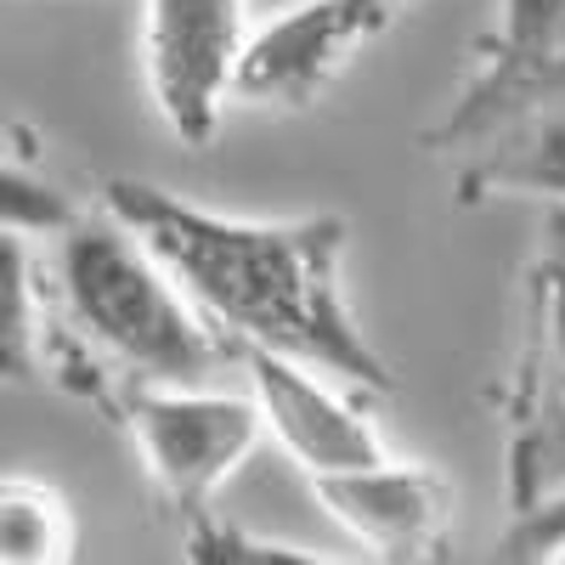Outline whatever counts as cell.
Returning <instances> with one entry per match:
<instances>
[{
  "label": "cell",
  "instance_id": "1",
  "mask_svg": "<svg viewBox=\"0 0 565 565\" xmlns=\"http://www.w3.org/2000/svg\"><path fill=\"white\" fill-rule=\"evenodd\" d=\"M103 210L153 249L226 351L260 345L351 391H396L345 295V215H226L136 175L103 181Z\"/></svg>",
  "mask_w": 565,
  "mask_h": 565
},
{
  "label": "cell",
  "instance_id": "2",
  "mask_svg": "<svg viewBox=\"0 0 565 565\" xmlns=\"http://www.w3.org/2000/svg\"><path fill=\"white\" fill-rule=\"evenodd\" d=\"M52 255L63 328L45 334V373L108 407L119 385H204L226 356V340L181 295L153 249L108 210L74 215Z\"/></svg>",
  "mask_w": 565,
  "mask_h": 565
},
{
  "label": "cell",
  "instance_id": "3",
  "mask_svg": "<svg viewBox=\"0 0 565 565\" xmlns=\"http://www.w3.org/2000/svg\"><path fill=\"white\" fill-rule=\"evenodd\" d=\"M509 514L565 487V204H543L521 271V340L492 396Z\"/></svg>",
  "mask_w": 565,
  "mask_h": 565
},
{
  "label": "cell",
  "instance_id": "4",
  "mask_svg": "<svg viewBox=\"0 0 565 565\" xmlns=\"http://www.w3.org/2000/svg\"><path fill=\"white\" fill-rule=\"evenodd\" d=\"M141 476L153 481L159 503L186 521V514L215 509V492L238 476L244 458L260 447V413L249 391H215L204 385H119L103 407Z\"/></svg>",
  "mask_w": 565,
  "mask_h": 565
},
{
  "label": "cell",
  "instance_id": "5",
  "mask_svg": "<svg viewBox=\"0 0 565 565\" xmlns=\"http://www.w3.org/2000/svg\"><path fill=\"white\" fill-rule=\"evenodd\" d=\"M543 108H565V0H498V23L476 45V68L418 141L424 153L458 159Z\"/></svg>",
  "mask_w": 565,
  "mask_h": 565
},
{
  "label": "cell",
  "instance_id": "6",
  "mask_svg": "<svg viewBox=\"0 0 565 565\" xmlns=\"http://www.w3.org/2000/svg\"><path fill=\"white\" fill-rule=\"evenodd\" d=\"M244 34L249 0H141V79L153 114L186 148L215 141Z\"/></svg>",
  "mask_w": 565,
  "mask_h": 565
},
{
  "label": "cell",
  "instance_id": "7",
  "mask_svg": "<svg viewBox=\"0 0 565 565\" xmlns=\"http://www.w3.org/2000/svg\"><path fill=\"white\" fill-rule=\"evenodd\" d=\"M391 0H295L244 34L232 63V103L311 108L373 40L391 29Z\"/></svg>",
  "mask_w": 565,
  "mask_h": 565
},
{
  "label": "cell",
  "instance_id": "8",
  "mask_svg": "<svg viewBox=\"0 0 565 565\" xmlns=\"http://www.w3.org/2000/svg\"><path fill=\"white\" fill-rule=\"evenodd\" d=\"M322 514L334 521L367 559L385 565H430L452 548V509L458 492L436 463L385 452L345 476L311 481Z\"/></svg>",
  "mask_w": 565,
  "mask_h": 565
},
{
  "label": "cell",
  "instance_id": "9",
  "mask_svg": "<svg viewBox=\"0 0 565 565\" xmlns=\"http://www.w3.org/2000/svg\"><path fill=\"white\" fill-rule=\"evenodd\" d=\"M244 373H249V402L260 413V430L282 447L306 481L322 476H345V469H362L373 458H385V436L351 396H340L328 385V373L277 356L260 345H238Z\"/></svg>",
  "mask_w": 565,
  "mask_h": 565
},
{
  "label": "cell",
  "instance_id": "10",
  "mask_svg": "<svg viewBox=\"0 0 565 565\" xmlns=\"http://www.w3.org/2000/svg\"><path fill=\"white\" fill-rule=\"evenodd\" d=\"M452 199L463 210L492 199H537L565 204V108H543L514 119L509 130L487 136L481 148L458 153Z\"/></svg>",
  "mask_w": 565,
  "mask_h": 565
},
{
  "label": "cell",
  "instance_id": "11",
  "mask_svg": "<svg viewBox=\"0 0 565 565\" xmlns=\"http://www.w3.org/2000/svg\"><path fill=\"white\" fill-rule=\"evenodd\" d=\"M79 559V521L63 487L40 476H0V565Z\"/></svg>",
  "mask_w": 565,
  "mask_h": 565
},
{
  "label": "cell",
  "instance_id": "12",
  "mask_svg": "<svg viewBox=\"0 0 565 565\" xmlns=\"http://www.w3.org/2000/svg\"><path fill=\"white\" fill-rule=\"evenodd\" d=\"M45 380V300L29 232L0 226V385Z\"/></svg>",
  "mask_w": 565,
  "mask_h": 565
},
{
  "label": "cell",
  "instance_id": "13",
  "mask_svg": "<svg viewBox=\"0 0 565 565\" xmlns=\"http://www.w3.org/2000/svg\"><path fill=\"white\" fill-rule=\"evenodd\" d=\"M181 559H193V565H322V554L282 543V537H260L238 521H221L215 509L181 521Z\"/></svg>",
  "mask_w": 565,
  "mask_h": 565
},
{
  "label": "cell",
  "instance_id": "14",
  "mask_svg": "<svg viewBox=\"0 0 565 565\" xmlns=\"http://www.w3.org/2000/svg\"><path fill=\"white\" fill-rule=\"evenodd\" d=\"M79 215V204L63 193V186L52 181V175H40L29 159H18V153H7L0 148V226L7 232H63L68 221Z\"/></svg>",
  "mask_w": 565,
  "mask_h": 565
},
{
  "label": "cell",
  "instance_id": "15",
  "mask_svg": "<svg viewBox=\"0 0 565 565\" xmlns=\"http://www.w3.org/2000/svg\"><path fill=\"white\" fill-rule=\"evenodd\" d=\"M503 559H526V565H554L565 559V487H554L548 498L526 503L509 514V532H503Z\"/></svg>",
  "mask_w": 565,
  "mask_h": 565
},
{
  "label": "cell",
  "instance_id": "16",
  "mask_svg": "<svg viewBox=\"0 0 565 565\" xmlns=\"http://www.w3.org/2000/svg\"><path fill=\"white\" fill-rule=\"evenodd\" d=\"M391 7H396V12H402V7H413V0H391Z\"/></svg>",
  "mask_w": 565,
  "mask_h": 565
}]
</instances>
